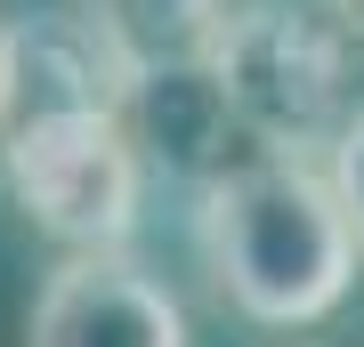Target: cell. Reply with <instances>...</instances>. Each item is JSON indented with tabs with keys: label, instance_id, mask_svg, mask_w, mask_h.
Instances as JSON below:
<instances>
[{
	"label": "cell",
	"instance_id": "1",
	"mask_svg": "<svg viewBox=\"0 0 364 347\" xmlns=\"http://www.w3.org/2000/svg\"><path fill=\"white\" fill-rule=\"evenodd\" d=\"M195 243L219 299L259 331H308L356 283V226L316 162L267 154L195 194Z\"/></svg>",
	"mask_w": 364,
	"mask_h": 347
},
{
	"label": "cell",
	"instance_id": "2",
	"mask_svg": "<svg viewBox=\"0 0 364 347\" xmlns=\"http://www.w3.org/2000/svg\"><path fill=\"white\" fill-rule=\"evenodd\" d=\"M203 57L267 154H332L348 121V33L332 16L291 9V0H251L219 25Z\"/></svg>",
	"mask_w": 364,
	"mask_h": 347
},
{
	"label": "cell",
	"instance_id": "3",
	"mask_svg": "<svg viewBox=\"0 0 364 347\" xmlns=\"http://www.w3.org/2000/svg\"><path fill=\"white\" fill-rule=\"evenodd\" d=\"M0 178L49 243L130 250L146 202V154L122 114H16L0 129Z\"/></svg>",
	"mask_w": 364,
	"mask_h": 347
},
{
	"label": "cell",
	"instance_id": "4",
	"mask_svg": "<svg viewBox=\"0 0 364 347\" xmlns=\"http://www.w3.org/2000/svg\"><path fill=\"white\" fill-rule=\"evenodd\" d=\"M122 121H130L146 170H162V178H178L195 194L235 178V170H251V162H267V145L251 138L243 114H235V97H227V81L210 73V57L146 65L130 105H122Z\"/></svg>",
	"mask_w": 364,
	"mask_h": 347
},
{
	"label": "cell",
	"instance_id": "5",
	"mask_svg": "<svg viewBox=\"0 0 364 347\" xmlns=\"http://www.w3.org/2000/svg\"><path fill=\"white\" fill-rule=\"evenodd\" d=\"M25 347H186V315L130 250H73L41 283Z\"/></svg>",
	"mask_w": 364,
	"mask_h": 347
},
{
	"label": "cell",
	"instance_id": "6",
	"mask_svg": "<svg viewBox=\"0 0 364 347\" xmlns=\"http://www.w3.org/2000/svg\"><path fill=\"white\" fill-rule=\"evenodd\" d=\"M16 49V114H122L146 57L90 0H57L9 25Z\"/></svg>",
	"mask_w": 364,
	"mask_h": 347
},
{
	"label": "cell",
	"instance_id": "7",
	"mask_svg": "<svg viewBox=\"0 0 364 347\" xmlns=\"http://www.w3.org/2000/svg\"><path fill=\"white\" fill-rule=\"evenodd\" d=\"M90 9L114 25L146 65H162V57H203L210 40H219L227 25V0H90Z\"/></svg>",
	"mask_w": 364,
	"mask_h": 347
},
{
	"label": "cell",
	"instance_id": "8",
	"mask_svg": "<svg viewBox=\"0 0 364 347\" xmlns=\"http://www.w3.org/2000/svg\"><path fill=\"white\" fill-rule=\"evenodd\" d=\"M324 178H332L340 210H348V226H356V250H364V105L340 121V138H332V154H324Z\"/></svg>",
	"mask_w": 364,
	"mask_h": 347
},
{
	"label": "cell",
	"instance_id": "9",
	"mask_svg": "<svg viewBox=\"0 0 364 347\" xmlns=\"http://www.w3.org/2000/svg\"><path fill=\"white\" fill-rule=\"evenodd\" d=\"M16 121V49H9V25H0V129Z\"/></svg>",
	"mask_w": 364,
	"mask_h": 347
},
{
	"label": "cell",
	"instance_id": "10",
	"mask_svg": "<svg viewBox=\"0 0 364 347\" xmlns=\"http://www.w3.org/2000/svg\"><path fill=\"white\" fill-rule=\"evenodd\" d=\"M340 9H348V16H356V25H364V0H340Z\"/></svg>",
	"mask_w": 364,
	"mask_h": 347
}]
</instances>
